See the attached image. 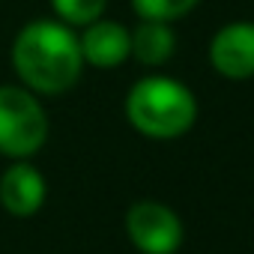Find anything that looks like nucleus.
Wrapping results in <instances>:
<instances>
[{
    "label": "nucleus",
    "instance_id": "1",
    "mask_svg": "<svg viewBox=\"0 0 254 254\" xmlns=\"http://www.w3.org/2000/svg\"><path fill=\"white\" fill-rule=\"evenodd\" d=\"M9 60L18 84L36 96H63L84 75L78 30L57 18L27 21L12 39Z\"/></svg>",
    "mask_w": 254,
    "mask_h": 254
},
{
    "label": "nucleus",
    "instance_id": "2",
    "mask_svg": "<svg viewBox=\"0 0 254 254\" xmlns=\"http://www.w3.org/2000/svg\"><path fill=\"white\" fill-rule=\"evenodd\" d=\"M129 126L150 141H177L197 123V96L171 75L138 78L123 102Z\"/></svg>",
    "mask_w": 254,
    "mask_h": 254
},
{
    "label": "nucleus",
    "instance_id": "3",
    "mask_svg": "<svg viewBox=\"0 0 254 254\" xmlns=\"http://www.w3.org/2000/svg\"><path fill=\"white\" fill-rule=\"evenodd\" d=\"M48 132L51 126L42 96L21 84H0V156L27 162L45 147Z\"/></svg>",
    "mask_w": 254,
    "mask_h": 254
},
{
    "label": "nucleus",
    "instance_id": "4",
    "mask_svg": "<svg viewBox=\"0 0 254 254\" xmlns=\"http://www.w3.org/2000/svg\"><path fill=\"white\" fill-rule=\"evenodd\" d=\"M126 236L141 254H177L186 239L183 218L162 200H138L123 218Z\"/></svg>",
    "mask_w": 254,
    "mask_h": 254
},
{
    "label": "nucleus",
    "instance_id": "5",
    "mask_svg": "<svg viewBox=\"0 0 254 254\" xmlns=\"http://www.w3.org/2000/svg\"><path fill=\"white\" fill-rule=\"evenodd\" d=\"M209 66L227 81L254 78V21H227L218 27L206 48Z\"/></svg>",
    "mask_w": 254,
    "mask_h": 254
},
{
    "label": "nucleus",
    "instance_id": "6",
    "mask_svg": "<svg viewBox=\"0 0 254 254\" xmlns=\"http://www.w3.org/2000/svg\"><path fill=\"white\" fill-rule=\"evenodd\" d=\"M48 200L45 174L27 162H12L0 174V206L12 218H33Z\"/></svg>",
    "mask_w": 254,
    "mask_h": 254
},
{
    "label": "nucleus",
    "instance_id": "7",
    "mask_svg": "<svg viewBox=\"0 0 254 254\" xmlns=\"http://www.w3.org/2000/svg\"><path fill=\"white\" fill-rule=\"evenodd\" d=\"M78 45L84 66L117 69L132 57V30L114 18H99L78 30Z\"/></svg>",
    "mask_w": 254,
    "mask_h": 254
},
{
    "label": "nucleus",
    "instance_id": "8",
    "mask_svg": "<svg viewBox=\"0 0 254 254\" xmlns=\"http://www.w3.org/2000/svg\"><path fill=\"white\" fill-rule=\"evenodd\" d=\"M177 54V30L165 21H138L132 27V60L141 66H165Z\"/></svg>",
    "mask_w": 254,
    "mask_h": 254
},
{
    "label": "nucleus",
    "instance_id": "9",
    "mask_svg": "<svg viewBox=\"0 0 254 254\" xmlns=\"http://www.w3.org/2000/svg\"><path fill=\"white\" fill-rule=\"evenodd\" d=\"M48 3H51L54 18L69 24L72 30H81L105 18V9H108V0H48Z\"/></svg>",
    "mask_w": 254,
    "mask_h": 254
},
{
    "label": "nucleus",
    "instance_id": "10",
    "mask_svg": "<svg viewBox=\"0 0 254 254\" xmlns=\"http://www.w3.org/2000/svg\"><path fill=\"white\" fill-rule=\"evenodd\" d=\"M132 12L138 15V21H165L174 24L180 18H186L189 12H194L200 6V0H129Z\"/></svg>",
    "mask_w": 254,
    "mask_h": 254
}]
</instances>
